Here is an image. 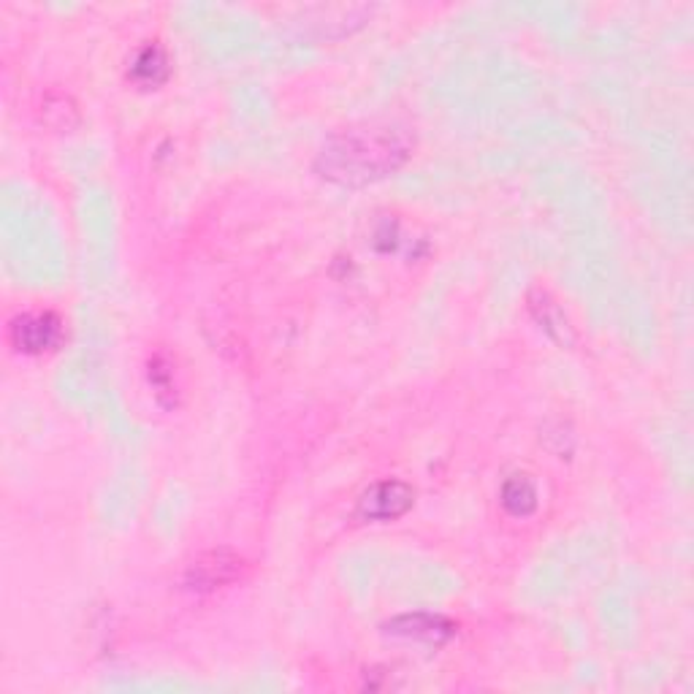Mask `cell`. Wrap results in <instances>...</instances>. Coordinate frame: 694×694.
I'll return each instance as SVG.
<instances>
[{"instance_id": "cell-1", "label": "cell", "mask_w": 694, "mask_h": 694, "mask_svg": "<svg viewBox=\"0 0 694 694\" xmlns=\"http://www.w3.org/2000/svg\"><path fill=\"white\" fill-rule=\"evenodd\" d=\"M407 130L386 123H364L328 136L315 158V171L339 188H367L397 174L410 160Z\"/></svg>"}, {"instance_id": "cell-2", "label": "cell", "mask_w": 694, "mask_h": 694, "mask_svg": "<svg viewBox=\"0 0 694 694\" xmlns=\"http://www.w3.org/2000/svg\"><path fill=\"white\" fill-rule=\"evenodd\" d=\"M416 505V488L410 483L388 477V481H377L367 492L361 494L356 507V516L361 520H375V524H386V520L402 518L404 513L412 511Z\"/></svg>"}, {"instance_id": "cell-3", "label": "cell", "mask_w": 694, "mask_h": 694, "mask_svg": "<svg viewBox=\"0 0 694 694\" xmlns=\"http://www.w3.org/2000/svg\"><path fill=\"white\" fill-rule=\"evenodd\" d=\"M11 345L28 356H44L63 339V320L55 313H25L11 320Z\"/></svg>"}, {"instance_id": "cell-4", "label": "cell", "mask_w": 694, "mask_h": 694, "mask_svg": "<svg viewBox=\"0 0 694 694\" xmlns=\"http://www.w3.org/2000/svg\"><path fill=\"white\" fill-rule=\"evenodd\" d=\"M242 572V559L231 550H207V554L196 556L193 565L185 570V583L193 591H214L220 586H229Z\"/></svg>"}, {"instance_id": "cell-5", "label": "cell", "mask_w": 694, "mask_h": 694, "mask_svg": "<svg viewBox=\"0 0 694 694\" xmlns=\"http://www.w3.org/2000/svg\"><path fill=\"white\" fill-rule=\"evenodd\" d=\"M386 635L404 640H423V643L442 645L456 635V624L440 613H404L386 624Z\"/></svg>"}, {"instance_id": "cell-6", "label": "cell", "mask_w": 694, "mask_h": 694, "mask_svg": "<svg viewBox=\"0 0 694 694\" xmlns=\"http://www.w3.org/2000/svg\"><path fill=\"white\" fill-rule=\"evenodd\" d=\"M529 309L535 315V320L540 323V328H546L548 337L559 339L561 345H570L572 343V326L567 320V315L561 313L559 304L550 298V293L546 291H535L529 296Z\"/></svg>"}, {"instance_id": "cell-7", "label": "cell", "mask_w": 694, "mask_h": 694, "mask_svg": "<svg viewBox=\"0 0 694 694\" xmlns=\"http://www.w3.org/2000/svg\"><path fill=\"white\" fill-rule=\"evenodd\" d=\"M500 502L511 516L526 518L537 511L540 496H537V486L529 475H513L502 483Z\"/></svg>"}, {"instance_id": "cell-8", "label": "cell", "mask_w": 694, "mask_h": 694, "mask_svg": "<svg viewBox=\"0 0 694 694\" xmlns=\"http://www.w3.org/2000/svg\"><path fill=\"white\" fill-rule=\"evenodd\" d=\"M130 76L139 82L141 87H158L169 80V57H166L160 44H145L136 52L134 65H130Z\"/></svg>"}, {"instance_id": "cell-9", "label": "cell", "mask_w": 694, "mask_h": 694, "mask_svg": "<svg viewBox=\"0 0 694 694\" xmlns=\"http://www.w3.org/2000/svg\"><path fill=\"white\" fill-rule=\"evenodd\" d=\"M44 123L52 125L55 123L57 130H69L74 128L76 123H80V112H76L74 101L69 98V95H50V98L44 101Z\"/></svg>"}, {"instance_id": "cell-10", "label": "cell", "mask_w": 694, "mask_h": 694, "mask_svg": "<svg viewBox=\"0 0 694 694\" xmlns=\"http://www.w3.org/2000/svg\"><path fill=\"white\" fill-rule=\"evenodd\" d=\"M149 382H153L155 393H158V399L164 402L166 397L174 399V372H171V364L166 356H155L153 361H149Z\"/></svg>"}]
</instances>
